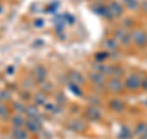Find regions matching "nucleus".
I'll use <instances>...</instances> for the list:
<instances>
[{"mask_svg":"<svg viewBox=\"0 0 147 139\" xmlns=\"http://www.w3.org/2000/svg\"><path fill=\"white\" fill-rule=\"evenodd\" d=\"M131 41L137 47H144L147 44V33L142 30H135L131 32Z\"/></svg>","mask_w":147,"mask_h":139,"instance_id":"nucleus-1","label":"nucleus"},{"mask_svg":"<svg viewBox=\"0 0 147 139\" xmlns=\"http://www.w3.org/2000/svg\"><path fill=\"white\" fill-rule=\"evenodd\" d=\"M85 116H86V118L91 119V121H98V119L100 118V116H102V113L99 112L98 108H96V107H88V108L86 110Z\"/></svg>","mask_w":147,"mask_h":139,"instance_id":"nucleus-6","label":"nucleus"},{"mask_svg":"<svg viewBox=\"0 0 147 139\" xmlns=\"http://www.w3.org/2000/svg\"><path fill=\"white\" fill-rule=\"evenodd\" d=\"M104 47L107 48L108 50H115V49L118 48V43H117L115 40L109 38V40H107V41L104 42Z\"/></svg>","mask_w":147,"mask_h":139,"instance_id":"nucleus-16","label":"nucleus"},{"mask_svg":"<svg viewBox=\"0 0 147 139\" xmlns=\"http://www.w3.org/2000/svg\"><path fill=\"white\" fill-rule=\"evenodd\" d=\"M13 107L16 108V111H17L18 113H21V112H25V110H26V107H25V106H22L21 104H18V102L13 105Z\"/></svg>","mask_w":147,"mask_h":139,"instance_id":"nucleus-25","label":"nucleus"},{"mask_svg":"<svg viewBox=\"0 0 147 139\" xmlns=\"http://www.w3.org/2000/svg\"><path fill=\"white\" fill-rule=\"evenodd\" d=\"M5 73L7 74V75H12V74H15V68H13L12 65H9V67L6 68Z\"/></svg>","mask_w":147,"mask_h":139,"instance_id":"nucleus-28","label":"nucleus"},{"mask_svg":"<svg viewBox=\"0 0 147 139\" xmlns=\"http://www.w3.org/2000/svg\"><path fill=\"white\" fill-rule=\"evenodd\" d=\"M140 139H147V134H145V136H141Z\"/></svg>","mask_w":147,"mask_h":139,"instance_id":"nucleus-31","label":"nucleus"},{"mask_svg":"<svg viewBox=\"0 0 147 139\" xmlns=\"http://www.w3.org/2000/svg\"><path fill=\"white\" fill-rule=\"evenodd\" d=\"M0 117H7V111L4 105L0 104Z\"/></svg>","mask_w":147,"mask_h":139,"instance_id":"nucleus-24","label":"nucleus"},{"mask_svg":"<svg viewBox=\"0 0 147 139\" xmlns=\"http://www.w3.org/2000/svg\"><path fill=\"white\" fill-rule=\"evenodd\" d=\"M67 127L71 129V131H76V132H81L85 129V124L80 119H72V121L67 124Z\"/></svg>","mask_w":147,"mask_h":139,"instance_id":"nucleus-8","label":"nucleus"},{"mask_svg":"<svg viewBox=\"0 0 147 139\" xmlns=\"http://www.w3.org/2000/svg\"><path fill=\"white\" fill-rule=\"evenodd\" d=\"M115 41L124 46H129L131 43V36L124 30H118L115 32Z\"/></svg>","mask_w":147,"mask_h":139,"instance_id":"nucleus-4","label":"nucleus"},{"mask_svg":"<svg viewBox=\"0 0 147 139\" xmlns=\"http://www.w3.org/2000/svg\"><path fill=\"white\" fill-rule=\"evenodd\" d=\"M33 46L34 47H42V46H44V41L40 40V38H37V40H34Z\"/></svg>","mask_w":147,"mask_h":139,"instance_id":"nucleus-27","label":"nucleus"},{"mask_svg":"<svg viewBox=\"0 0 147 139\" xmlns=\"http://www.w3.org/2000/svg\"><path fill=\"white\" fill-rule=\"evenodd\" d=\"M136 132L139 134H141V136L147 134V124L146 123H139L136 126Z\"/></svg>","mask_w":147,"mask_h":139,"instance_id":"nucleus-20","label":"nucleus"},{"mask_svg":"<svg viewBox=\"0 0 147 139\" xmlns=\"http://www.w3.org/2000/svg\"><path fill=\"white\" fill-rule=\"evenodd\" d=\"M121 137L124 139L129 138V137H130V131H129L127 128H121Z\"/></svg>","mask_w":147,"mask_h":139,"instance_id":"nucleus-26","label":"nucleus"},{"mask_svg":"<svg viewBox=\"0 0 147 139\" xmlns=\"http://www.w3.org/2000/svg\"><path fill=\"white\" fill-rule=\"evenodd\" d=\"M34 102L37 105H45L47 104V97H45V95L43 94V92H38V94L34 95Z\"/></svg>","mask_w":147,"mask_h":139,"instance_id":"nucleus-15","label":"nucleus"},{"mask_svg":"<svg viewBox=\"0 0 147 139\" xmlns=\"http://www.w3.org/2000/svg\"><path fill=\"white\" fill-rule=\"evenodd\" d=\"M44 25H45V21H44V18H42V17H38V18H34L33 20L34 29H42V27H44Z\"/></svg>","mask_w":147,"mask_h":139,"instance_id":"nucleus-21","label":"nucleus"},{"mask_svg":"<svg viewBox=\"0 0 147 139\" xmlns=\"http://www.w3.org/2000/svg\"><path fill=\"white\" fill-rule=\"evenodd\" d=\"M69 80H70L72 84H75V85H79V84H81L82 81H84V78H82V75L79 73V72H70L69 73Z\"/></svg>","mask_w":147,"mask_h":139,"instance_id":"nucleus-10","label":"nucleus"},{"mask_svg":"<svg viewBox=\"0 0 147 139\" xmlns=\"http://www.w3.org/2000/svg\"><path fill=\"white\" fill-rule=\"evenodd\" d=\"M12 124L15 126V128H21V126L25 124V119H22L21 116H16L12 118Z\"/></svg>","mask_w":147,"mask_h":139,"instance_id":"nucleus-19","label":"nucleus"},{"mask_svg":"<svg viewBox=\"0 0 147 139\" xmlns=\"http://www.w3.org/2000/svg\"><path fill=\"white\" fill-rule=\"evenodd\" d=\"M25 127L28 129L30 132H38L42 128V122H40L39 117L37 118H28L25 119Z\"/></svg>","mask_w":147,"mask_h":139,"instance_id":"nucleus-3","label":"nucleus"},{"mask_svg":"<svg viewBox=\"0 0 147 139\" xmlns=\"http://www.w3.org/2000/svg\"><path fill=\"white\" fill-rule=\"evenodd\" d=\"M108 11L112 16H120L123 14V7L117 1H112L108 5Z\"/></svg>","mask_w":147,"mask_h":139,"instance_id":"nucleus-7","label":"nucleus"},{"mask_svg":"<svg viewBox=\"0 0 147 139\" xmlns=\"http://www.w3.org/2000/svg\"><path fill=\"white\" fill-rule=\"evenodd\" d=\"M70 89H71V92L72 94H75V95H77V96H80L81 95V91H80V89L77 87V85H75V84H70Z\"/></svg>","mask_w":147,"mask_h":139,"instance_id":"nucleus-23","label":"nucleus"},{"mask_svg":"<svg viewBox=\"0 0 147 139\" xmlns=\"http://www.w3.org/2000/svg\"><path fill=\"white\" fill-rule=\"evenodd\" d=\"M90 79L92 80V82H93L94 85L100 86V85L104 84V75H103V74H100V73L94 72V73L90 74Z\"/></svg>","mask_w":147,"mask_h":139,"instance_id":"nucleus-9","label":"nucleus"},{"mask_svg":"<svg viewBox=\"0 0 147 139\" xmlns=\"http://www.w3.org/2000/svg\"><path fill=\"white\" fill-rule=\"evenodd\" d=\"M59 5H60V4H59L58 1H52L45 6V10H47V12H49V14H54V12L58 11Z\"/></svg>","mask_w":147,"mask_h":139,"instance_id":"nucleus-17","label":"nucleus"},{"mask_svg":"<svg viewBox=\"0 0 147 139\" xmlns=\"http://www.w3.org/2000/svg\"><path fill=\"white\" fill-rule=\"evenodd\" d=\"M25 112H26L27 116H28V118L39 117V112H38V110H37V107H34V106H28V107H26Z\"/></svg>","mask_w":147,"mask_h":139,"instance_id":"nucleus-12","label":"nucleus"},{"mask_svg":"<svg viewBox=\"0 0 147 139\" xmlns=\"http://www.w3.org/2000/svg\"><path fill=\"white\" fill-rule=\"evenodd\" d=\"M141 86H142V89H144L145 91H147V78H145L144 80L141 81Z\"/></svg>","mask_w":147,"mask_h":139,"instance_id":"nucleus-29","label":"nucleus"},{"mask_svg":"<svg viewBox=\"0 0 147 139\" xmlns=\"http://www.w3.org/2000/svg\"><path fill=\"white\" fill-rule=\"evenodd\" d=\"M33 74H34V78H36L38 81H43L44 79H45V75H47V72H45V69L42 68V67H37V68L34 69Z\"/></svg>","mask_w":147,"mask_h":139,"instance_id":"nucleus-11","label":"nucleus"},{"mask_svg":"<svg viewBox=\"0 0 147 139\" xmlns=\"http://www.w3.org/2000/svg\"><path fill=\"white\" fill-rule=\"evenodd\" d=\"M107 87L113 92H120L121 89H123V82L119 78H113L108 81Z\"/></svg>","mask_w":147,"mask_h":139,"instance_id":"nucleus-5","label":"nucleus"},{"mask_svg":"<svg viewBox=\"0 0 147 139\" xmlns=\"http://www.w3.org/2000/svg\"><path fill=\"white\" fill-rule=\"evenodd\" d=\"M142 5H144V9H145V11H147V1H145L144 4H142Z\"/></svg>","mask_w":147,"mask_h":139,"instance_id":"nucleus-30","label":"nucleus"},{"mask_svg":"<svg viewBox=\"0 0 147 139\" xmlns=\"http://www.w3.org/2000/svg\"><path fill=\"white\" fill-rule=\"evenodd\" d=\"M125 86L132 91L139 89L141 86V80H140L139 75H136V74H130V75L125 79Z\"/></svg>","mask_w":147,"mask_h":139,"instance_id":"nucleus-2","label":"nucleus"},{"mask_svg":"<svg viewBox=\"0 0 147 139\" xmlns=\"http://www.w3.org/2000/svg\"><path fill=\"white\" fill-rule=\"evenodd\" d=\"M44 108L48 111V112H50V113H57V112H59V108L55 106L54 104H45L44 105Z\"/></svg>","mask_w":147,"mask_h":139,"instance_id":"nucleus-22","label":"nucleus"},{"mask_svg":"<svg viewBox=\"0 0 147 139\" xmlns=\"http://www.w3.org/2000/svg\"><path fill=\"white\" fill-rule=\"evenodd\" d=\"M3 9H4V7H3V5H1V4H0V14L3 12Z\"/></svg>","mask_w":147,"mask_h":139,"instance_id":"nucleus-32","label":"nucleus"},{"mask_svg":"<svg viewBox=\"0 0 147 139\" xmlns=\"http://www.w3.org/2000/svg\"><path fill=\"white\" fill-rule=\"evenodd\" d=\"M123 4L130 10H135L139 6V1L137 0H123Z\"/></svg>","mask_w":147,"mask_h":139,"instance_id":"nucleus-18","label":"nucleus"},{"mask_svg":"<svg viewBox=\"0 0 147 139\" xmlns=\"http://www.w3.org/2000/svg\"><path fill=\"white\" fill-rule=\"evenodd\" d=\"M12 136L15 139H27V134L25 132V129L22 128H13Z\"/></svg>","mask_w":147,"mask_h":139,"instance_id":"nucleus-14","label":"nucleus"},{"mask_svg":"<svg viewBox=\"0 0 147 139\" xmlns=\"http://www.w3.org/2000/svg\"><path fill=\"white\" fill-rule=\"evenodd\" d=\"M110 108L114 110V111H117V112H120V111L124 110V104H123V101L118 100V99H114L112 102H110Z\"/></svg>","mask_w":147,"mask_h":139,"instance_id":"nucleus-13","label":"nucleus"}]
</instances>
